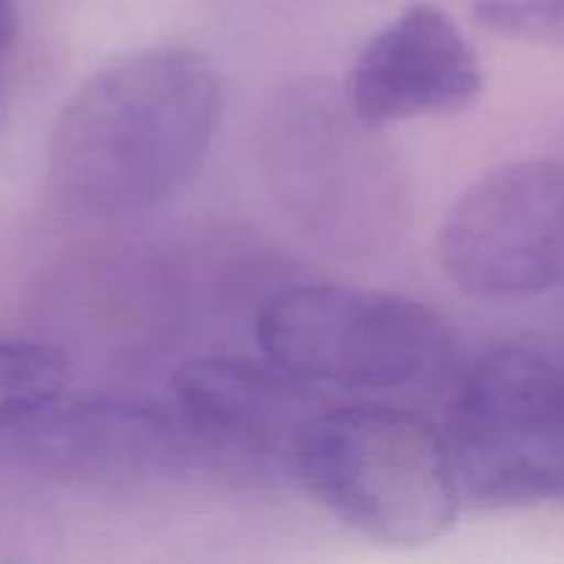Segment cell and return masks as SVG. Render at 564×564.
<instances>
[{"mask_svg":"<svg viewBox=\"0 0 564 564\" xmlns=\"http://www.w3.org/2000/svg\"><path fill=\"white\" fill-rule=\"evenodd\" d=\"M224 110L215 66L152 47L105 66L69 97L50 138L53 196L86 218H124L174 196L207 158Z\"/></svg>","mask_w":564,"mask_h":564,"instance_id":"1","label":"cell"},{"mask_svg":"<svg viewBox=\"0 0 564 564\" xmlns=\"http://www.w3.org/2000/svg\"><path fill=\"white\" fill-rule=\"evenodd\" d=\"M262 165L281 213L325 251L369 259L402 235L405 176L345 91L314 80L281 88L264 116Z\"/></svg>","mask_w":564,"mask_h":564,"instance_id":"2","label":"cell"},{"mask_svg":"<svg viewBox=\"0 0 564 564\" xmlns=\"http://www.w3.org/2000/svg\"><path fill=\"white\" fill-rule=\"evenodd\" d=\"M290 466L323 510L389 545L444 538L463 505L444 435L402 408L317 411L292 441Z\"/></svg>","mask_w":564,"mask_h":564,"instance_id":"3","label":"cell"},{"mask_svg":"<svg viewBox=\"0 0 564 564\" xmlns=\"http://www.w3.org/2000/svg\"><path fill=\"white\" fill-rule=\"evenodd\" d=\"M264 358L306 386L386 391L424 383L449 361L435 312L411 297L345 284H295L257 317Z\"/></svg>","mask_w":564,"mask_h":564,"instance_id":"4","label":"cell"},{"mask_svg":"<svg viewBox=\"0 0 564 564\" xmlns=\"http://www.w3.org/2000/svg\"><path fill=\"white\" fill-rule=\"evenodd\" d=\"M444 441L463 505L564 510V375L540 352L501 347L482 358Z\"/></svg>","mask_w":564,"mask_h":564,"instance_id":"5","label":"cell"},{"mask_svg":"<svg viewBox=\"0 0 564 564\" xmlns=\"http://www.w3.org/2000/svg\"><path fill=\"white\" fill-rule=\"evenodd\" d=\"M438 262L477 297L564 290V160L499 165L468 185L441 224Z\"/></svg>","mask_w":564,"mask_h":564,"instance_id":"6","label":"cell"},{"mask_svg":"<svg viewBox=\"0 0 564 564\" xmlns=\"http://www.w3.org/2000/svg\"><path fill=\"white\" fill-rule=\"evenodd\" d=\"M485 72L457 22L430 3L411 6L386 22L358 53L345 97L375 127L471 108Z\"/></svg>","mask_w":564,"mask_h":564,"instance_id":"7","label":"cell"},{"mask_svg":"<svg viewBox=\"0 0 564 564\" xmlns=\"http://www.w3.org/2000/svg\"><path fill=\"white\" fill-rule=\"evenodd\" d=\"M312 386L264 358H198L182 364L171 391L187 422L213 438L246 449H286L314 416Z\"/></svg>","mask_w":564,"mask_h":564,"instance_id":"8","label":"cell"},{"mask_svg":"<svg viewBox=\"0 0 564 564\" xmlns=\"http://www.w3.org/2000/svg\"><path fill=\"white\" fill-rule=\"evenodd\" d=\"M69 386V361L58 347L0 339V427L31 422L58 405Z\"/></svg>","mask_w":564,"mask_h":564,"instance_id":"9","label":"cell"},{"mask_svg":"<svg viewBox=\"0 0 564 564\" xmlns=\"http://www.w3.org/2000/svg\"><path fill=\"white\" fill-rule=\"evenodd\" d=\"M471 20L510 42L564 47V0H474Z\"/></svg>","mask_w":564,"mask_h":564,"instance_id":"10","label":"cell"},{"mask_svg":"<svg viewBox=\"0 0 564 564\" xmlns=\"http://www.w3.org/2000/svg\"><path fill=\"white\" fill-rule=\"evenodd\" d=\"M17 31H20V17H17L14 0H0V55L9 53Z\"/></svg>","mask_w":564,"mask_h":564,"instance_id":"11","label":"cell"},{"mask_svg":"<svg viewBox=\"0 0 564 564\" xmlns=\"http://www.w3.org/2000/svg\"><path fill=\"white\" fill-rule=\"evenodd\" d=\"M0 102H3V94H0Z\"/></svg>","mask_w":564,"mask_h":564,"instance_id":"12","label":"cell"}]
</instances>
